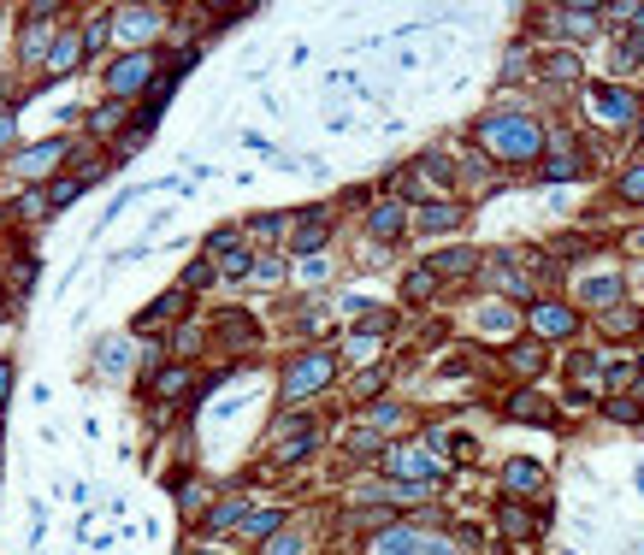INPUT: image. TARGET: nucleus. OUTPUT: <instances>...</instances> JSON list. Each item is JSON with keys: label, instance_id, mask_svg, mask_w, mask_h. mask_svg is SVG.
Masks as SVG:
<instances>
[{"label": "nucleus", "instance_id": "1a4fd4ad", "mask_svg": "<svg viewBox=\"0 0 644 555\" xmlns=\"http://www.w3.org/2000/svg\"><path fill=\"white\" fill-rule=\"evenodd\" d=\"M532 325H538L544 337H568V331H574V313H568V308H550V302H544V308H532Z\"/></svg>", "mask_w": 644, "mask_h": 555}, {"label": "nucleus", "instance_id": "ddd939ff", "mask_svg": "<svg viewBox=\"0 0 644 555\" xmlns=\"http://www.w3.org/2000/svg\"><path fill=\"white\" fill-rule=\"evenodd\" d=\"M562 30L568 36H591L597 30V6H562Z\"/></svg>", "mask_w": 644, "mask_h": 555}, {"label": "nucleus", "instance_id": "bb28decb", "mask_svg": "<svg viewBox=\"0 0 644 555\" xmlns=\"http://www.w3.org/2000/svg\"><path fill=\"white\" fill-rule=\"evenodd\" d=\"M621 195H627V201H644V166H633V172L621 178Z\"/></svg>", "mask_w": 644, "mask_h": 555}, {"label": "nucleus", "instance_id": "4be33fe9", "mask_svg": "<svg viewBox=\"0 0 644 555\" xmlns=\"http://www.w3.org/2000/svg\"><path fill=\"white\" fill-rule=\"evenodd\" d=\"M119 24H125L130 36H154V24H160V18H154V12H125Z\"/></svg>", "mask_w": 644, "mask_h": 555}, {"label": "nucleus", "instance_id": "aec40b11", "mask_svg": "<svg viewBox=\"0 0 644 555\" xmlns=\"http://www.w3.org/2000/svg\"><path fill=\"white\" fill-rule=\"evenodd\" d=\"M585 302L609 308V302H621V284H615V278H591V284H585Z\"/></svg>", "mask_w": 644, "mask_h": 555}, {"label": "nucleus", "instance_id": "f704fd0d", "mask_svg": "<svg viewBox=\"0 0 644 555\" xmlns=\"http://www.w3.org/2000/svg\"><path fill=\"white\" fill-rule=\"evenodd\" d=\"M373 426H379V432H385V426H402V414H396V408H373Z\"/></svg>", "mask_w": 644, "mask_h": 555}, {"label": "nucleus", "instance_id": "6e6552de", "mask_svg": "<svg viewBox=\"0 0 644 555\" xmlns=\"http://www.w3.org/2000/svg\"><path fill=\"white\" fill-rule=\"evenodd\" d=\"M402 225H408V219H402V207H396V201H379V207H373V219H367V231H373V237H402Z\"/></svg>", "mask_w": 644, "mask_h": 555}, {"label": "nucleus", "instance_id": "f8f14e48", "mask_svg": "<svg viewBox=\"0 0 644 555\" xmlns=\"http://www.w3.org/2000/svg\"><path fill=\"white\" fill-rule=\"evenodd\" d=\"M60 154H65V142H42V148H30V154L18 160V172H30V178H36V172H48Z\"/></svg>", "mask_w": 644, "mask_h": 555}, {"label": "nucleus", "instance_id": "2f4dec72", "mask_svg": "<svg viewBox=\"0 0 644 555\" xmlns=\"http://www.w3.org/2000/svg\"><path fill=\"white\" fill-rule=\"evenodd\" d=\"M278 231H284V219H278V213H266V219H255V237H278Z\"/></svg>", "mask_w": 644, "mask_h": 555}, {"label": "nucleus", "instance_id": "39448f33", "mask_svg": "<svg viewBox=\"0 0 644 555\" xmlns=\"http://www.w3.org/2000/svg\"><path fill=\"white\" fill-rule=\"evenodd\" d=\"M314 420H290V426H284V432H278V455H284V461H296V455H308V449H314Z\"/></svg>", "mask_w": 644, "mask_h": 555}, {"label": "nucleus", "instance_id": "2eb2a0df", "mask_svg": "<svg viewBox=\"0 0 644 555\" xmlns=\"http://www.w3.org/2000/svg\"><path fill=\"white\" fill-rule=\"evenodd\" d=\"M503 485H509V491H538V485H544V473H538L532 461H515V467L503 473Z\"/></svg>", "mask_w": 644, "mask_h": 555}, {"label": "nucleus", "instance_id": "412c9836", "mask_svg": "<svg viewBox=\"0 0 644 555\" xmlns=\"http://www.w3.org/2000/svg\"><path fill=\"white\" fill-rule=\"evenodd\" d=\"M390 473H408V479H426V473H432V461H420V455H408V449H396V455H390Z\"/></svg>", "mask_w": 644, "mask_h": 555}, {"label": "nucleus", "instance_id": "c85d7f7f", "mask_svg": "<svg viewBox=\"0 0 644 555\" xmlns=\"http://www.w3.org/2000/svg\"><path fill=\"white\" fill-rule=\"evenodd\" d=\"M77 54H83V42H77V36H65L60 48H54V65H60V71H65V65L77 60Z\"/></svg>", "mask_w": 644, "mask_h": 555}, {"label": "nucleus", "instance_id": "4c0bfd02", "mask_svg": "<svg viewBox=\"0 0 644 555\" xmlns=\"http://www.w3.org/2000/svg\"><path fill=\"white\" fill-rule=\"evenodd\" d=\"M627 248H633V254H644V231H633V243H627Z\"/></svg>", "mask_w": 644, "mask_h": 555}, {"label": "nucleus", "instance_id": "9d476101", "mask_svg": "<svg viewBox=\"0 0 644 555\" xmlns=\"http://www.w3.org/2000/svg\"><path fill=\"white\" fill-rule=\"evenodd\" d=\"M178 308H184V290H172V296H160L154 308L136 319V331H154V325H166V319H178Z\"/></svg>", "mask_w": 644, "mask_h": 555}, {"label": "nucleus", "instance_id": "72a5a7b5", "mask_svg": "<svg viewBox=\"0 0 644 555\" xmlns=\"http://www.w3.org/2000/svg\"><path fill=\"white\" fill-rule=\"evenodd\" d=\"M379 384H385V372H361V384H355V396H373Z\"/></svg>", "mask_w": 644, "mask_h": 555}, {"label": "nucleus", "instance_id": "6ab92c4d", "mask_svg": "<svg viewBox=\"0 0 644 555\" xmlns=\"http://www.w3.org/2000/svg\"><path fill=\"white\" fill-rule=\"evenodd\" d=\"M509 367H520V372H544V349H538V343H515V349H509Z\"/></svg>", "mask_w": 644, "mask_h": 555}, {"label": "nucleus", "instance_id": "393cba45", "mask_svg": "<svg viewBox=\"0 0 644 555\" xmlns=\"http://www.w3.org/2000/svg\"><path fill=\"white\" fill-rule=\"evenodd\" d=\"M503 532H509V538H526V532H532V520H526L520 508H503Z\"/></svg>", "mask_w": 644, "mask_h": 555}, {"label": "nucleus", "instance_id": "e433bc0d", "mask_svg": "<svg viewBox=\"0 0 644 555\" xmlns=\"http://www.w3.org/2000/svg\"><path fill=\"white\" fill-rule=\"evenodd\" d=\"M6 390H12V367H6V361H0V396H6Z\"/></svg>", "mask_w": 644, "mask_h": 555}, {"label": "nucleus", "instance_id": "c756f323", "mask_svg": "<svg viewBox=\"0 0 644 555\" xmlns=\"http://www.w3.org/2000/svg\"><path fill=\"white\" fill-rule=\"evenodd\" d=\"M184 384H190V372H166V378H160V396H178Z\"/></svg>", "mask_w": 644, "mask_h": 555}, {"label": "nucleus", "instance_id": "20e7f679", "mask_svg": "<svg viewBox=\"0 0 644 555\" xmlns=\"http://www.w3.org/2000/svg\"><path fill=\"white\" fill-rule=\"evenodd\" d=\"M213 254H219V266H225V272H237V278H243V272H249V266H255V260H249V248L237 243V231H213Z\"/></svg>", "mask_w": 644, "mask_h": 555}, {"label": "nucleus", "instance_id": "f257e3e1", "mask_svg": "<svg viewBox=\"0 0 644 555\" xmlns=\"http://www.w3.org/2000/svg\"><path fill=\"white\" fill-rule=\"evenodd\" d=\"M485 142H491L497 154H509V160H526V154L538 148V130L526 119H491L485 124Z\"/></svg>", "mask_w": 644, "mask_h": 555}, {"label": "nucleus", "instance_id": "7c9ffc66", "mask_svg": "<svg viewBox=\"0 0 644 555\" xmlns=\"http://www.w3.org/2000/svg\"><path fill=\"white\" fill-rule=\"evenodd\" d=\"M231 520H243V502H225V508H213V526H231Z\"/></svg>", "mask_w": 644, "mask_h": 555}, {"label": "nucleus", "instance_id": "c9c22d12", "mask_svg": "<svg viewBox=\"0 0 644 555\" xmlns=\"http://www.w3.org/2000/svg\"><path fill=\"white\" fill-rule=\"evenodd\" d=\"M266 555H296V538H278V544H272Z\"/></svg>", "mask_w": 644, "mask_h": 555}, {"label": "nucleus", "instance_id": "b1692460", "mask_svg": "<svg viewBox=\"0 0 644 555\" xmlns=\"http://www.w3.org/2000/svg\"><path fill=\"white\" fill-rule=\"evenodd\" d=\"M544 71H550V77H574L580 60H574V54H544Z\"/></svg>", "mask_w": 644, "mask_h": 555}, {"label": "nucleus", "instance_id": "4468645a", "mask_svg": "<svg viewBox=\"0 0 644 555\" xmlns=\"http://www.w3.org/2000/svg\"><path fill=\"white\" fill-rule=\"evenodd\" d=\"M574 172H580V148H556V154L544 160V178H556V184L574 178Z\"/></svg>", "mask_w": 644, "mask_h": 555}, {"label": "nucleus", "instance_id": "a878e982", "mask_svg": "<svg viewBox=\"0 0 644 555\" xmlns=\"http://www.w3.org/2000/svg\"><path fill=\"white\" fill-rule=\"evenodd\" d=\"M77 189H83V178H65V184L48 189V201H54V207H65V201H77Z\"/></svg>", "mask_w": 644, "mask_h": 555}, {"label": "nucleus", "instance_id": "423d86ee", "mask_svg": "<svg viewBox=\"0 0 644 555\" xmlns=\"http://www.w3.org/2000/svg\"><path fill=\"white\" fill-rule=\"evenodd\" d=\"M591 107H597L609 124H627V119H633V95H627V89H591Z\"/></svg>", "mask_w": 644, "mask_h": 555}, {"label": "nucleus", "instance_id": "a211bd4d", "mask_svg": "<svg viewBox=\"0 0 644 555\" xmlns=\"http://www.w3.org/2000/svg\"><path fill=\"white\" fill-rule=\"evenodd\" d=\"M432 290H438V272H432V266H426V272H408V284H402V296H408V302H426Z\"/></svg>", "mask_w": 644, "mask_h": 555}, {"label": "nucleus", "instance_id": "0eeeda50", "mask_svg": "<svg viewBox=\"0 0 644 555\" xmlns=\"http://www.w3.org/2000/svg\"><path fill=\"white\" fill-rule=\"evenodd\" d=\"M325 231H331V219H325L320 207H314V213H308V219L296 225V237H290V243H296V254H314V248L325 243Z\"/></svg>", "mask_w": 644, "mask_h": 555}, {"label": "nucleus", "instance_id": "dca6fc26", "mask_svg": "<svg viewBox=\"0 0 644 555\" xmlns=\"http://www.w3.org/2000/svg\"><path fill=\"white\" fill-rule=\"evenodd\" d=\"M420 225H426V231H455V225H461V213H455L450 201H438V207H426V213H420Z\"/></svg>", "mask_w": 644, "mask_h": 555}, {"label": "nucleus", "instance_id": "f3484780", "mask_svg": "<svg viewBox=\"0 0 644 555\" xmlns=\"http://www.w3.org/2000/svg\"><path fill=\"white\" fill-rule=\"evenodd\" d=\"M432 272H438V278H444V272L461 278V272H473V254H467V248H450V254H438V260H432Z\"/></svg>", "mask_w": 644, "mask_h": 555}, {"label": "nucleus", "instance_id": "7ed1b4c3", "mask_svg": "<svg viewBox=\"0 0 644 555\" xmlns=\"http://www.w3.org/2000/svg\"><path fill=\"white\" fill-rule=\"evenodd\" d=\"M148 77H154V60H148V54H130V60H119L107 71V89H113V95H136Z\"/></svg>", "mask_w": 644, "mask_h": 555}, {"label": "nucleus", "instance_id": "cd10ccee", "mask_svg": "<svg viewBox=\"0 0 644 555\" xmlns=\"http://www.w3.org/2000/svg\"><path fill=\"white\" fill-rule=\"evenodd\" d=\"M272 526H278V514H249V520H243V532H249V538H266Z\"/></svg>", "mask_w": 644, "mask_h": 555}, {"label": "nucleus", "instance_id": "473e14b6", "mask_svg": "<svg viewBox=\"0 0 644 555\" xmlns=\"http://www.w3.org/2000/svg\"><path fill=\"white\" fill-rule=\"evenodd\" d=\"M349 449H355V455H373V449H379V437H373V432H355V437H349Z\"/></svg>", "mask_w": 644, "mask_h": 555}, {"label": "nucleus", "instance_id": "9b49d317", "mask_svg": "<svg viewBox=\"0 0 644 555\" xmlns=\"http://www.w3.org/2000/svg\"><path fill=\"white\" fill-rule=\"evenodd\" d=\"M509 414H515V420H538V426H550V420H556V414H550V402H544V396H532V390H520Z\"/></svg>", "mask_w": 644, "mask_h": 555}, {"label": "nucleus", "instance_id": "5701e85b", "mask_svg": "<svg viewBox=\"0 0 644 555\" xmlns=\"http://www.w3.org/2000/svg\"><path fill=\"white\" fill-rule=\"evenodd\" d=\"M201 284H213V266L207 260H190L184 266V290H201Z\"/></svg>", "mask_w": 644, "mask_h": 555}, {"label": "nucleus", "instance_id": "f03ea898", "mask_svg": "<svg viewBox=\"0 0 644 555\" xmlns=\"http://www.w3.org/2000/svg\"><path fill=\"white\" fill-rule=\"evenodd\" d=\"M331 372H337V361H331V355H302V361L290 367V378H284V396H290V402L314 396L320 384H331Z\"/></svg>", "mask_w": 644, "mask_h": 555}]
</instances>
